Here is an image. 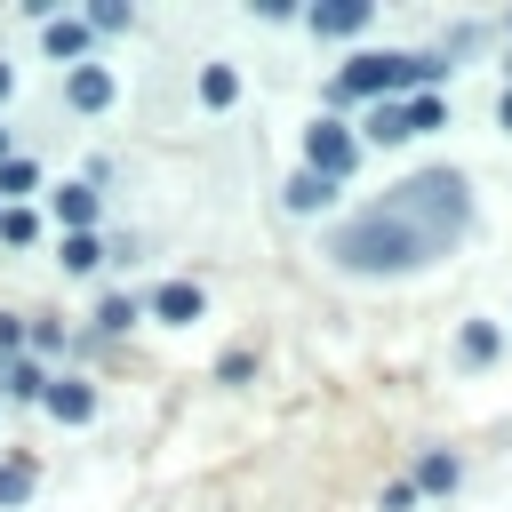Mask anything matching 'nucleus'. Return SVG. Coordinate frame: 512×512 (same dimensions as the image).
Here are the masks:
<instances>
[{"mask_svg": "<svg viewBox=\"0 0 512 512\" xmlns=\"http://www.w3.org/2000/svg\"><path fill=\"white\" fill-rule=\"evenodd\" d=\"M456 480H464V464L432 448V456H416V480H408V488H432V496H456Z\"/></svg>", "mask_w": 512, "mask_h": 512, "instance_id": "obj_17", "label": "nucleus"}, {"mask_svg": "<svg viewBox=\"0 0 512 512\" xmlns=\"http://www.w3.org/2000/svg\"><path fill=\"white\" fill-rule=\"evenodd\" d=\"M40 408H48L56 424H88V416H96V384H88V376H48Z\"/></svg>", "mask_w": 512, "mask_h": 512, "instance_id": "obj_8", "label": "nucleus"}, {"mask_svg": "<svg viewBox=\"0 0 512 512\" xmlns=\"http://www.w3.org/2000/svg\"><path fill=\"white\" fill-rule=\"evenodd\" d=\"M200 104H208V112L240 104V72H232V64H200Z\"/></svg>", "mask_w": 512, "mask_h": 512, "instance_id": "obj_18", "label": "nucleus"}, {"mask_svg": "<svg viewBox=\"0 0 512 512\" xmlns=\"http://www.w3.org/2000/svg\"><path fill=\"white\" fill-rule=\"evenodd\" d=\"M144 320H160V328H192V320H208V288H200V280H160V288L144 296Z\"/></svg>", "mask_w": 512, "mask_h": 512, "instance_id": "obj_5", "label": "nucleus"}, {"mask_svg": "<svg viewBox=\"0 0 512 512\" xmlns=\"http://www.w3.org/2000/svg\"><path fill=\"white\" fill-rule=\"evenodd\" d=\"M48 216H56V232H96L104 192L96 184H48Z\"/></svg>", "mask_w": 512, "mask_h": 512, "instance_id": "obj_6", "label": "nucleus"}, {"mask_svg": "<svg viewBox=\"0 0 512 512\" xmlns=\"http://www.w3.org/2000/svg\"><path fill=\"white\" fill-rule=\"evenodd\" d=\"M24 352V312H0V360Z\"/></svg>", "mask_w": 512, "mask_h": 512, "instance_id": "obj_23", "label": "nucleus"}, {"mask_svg": "<svg viewBox=\"0 0 512 512\" xmlns=\"http://www.w3.org/2000/svg\"><path fill=\"white\" fill-rule=\"evenodd\" d=\"M40 48L72 72V64H88V24L80 16H40Z\"/></svg>", "mask_w": 512, "mask_h": 512, "instance_id": "obj_9", "label": "nucleus"}, {"mask_svg": "<svg viewBox=\"0 0 512 512\" xmlns=\"http://www.w3.org/2000/svg\"><path fill=\"white\" fill-rule=\"evenodd\" d=\"M40 392H48V368H40L32 352L0 360V408H8V400H40Z\"/></svg>", "mask_w": 512, "mask_h": 512, "instance_id": "obj_13", "label": "nucleus"}, {"mask_svg": "<svg viewBox=\"0 0 512 512\" xmlns=\"http://www.w3.org/2000/svg\"><path fill=\"white\" fill-rule=\"evenodd\" d=\"M40 192V160H24V152H8L0 160V208H24Z\"/></svg>", "mask_w": 512, "mask_h": 512, "instance_id": "obj_16", "label": "nucleus"}, {"mask_svg": "<svg viewBox=\"0 0 512 512\" xmlns=\"http://www.w3.org/2000/svg\"><path fill=\"white\" fill-rule=\"evenodd\" d=\"M448 72V56L432 48H384V56H352L328 80V104H392V96H432Z\"/></svg>", "mask_w": 512, "mask_h": 512, "instance_id": "obj_2", "label": "nucleus"}, {"mask_svg": "<svg viewBox=\"0 0 512 512\" xmlns=\"http://www.w3.org/2000/svg\"><path fill=\"white\" fill-rule=\"evenodd\" d=\"M80 24H88V32H128V24H136V8H120V0H96Z\"/></svg>", "mask_w": 512, "mask_h": 512, "instance_id": "obj_20", "label": "nucleus"}, {"mask_svg": "<svg viewBox=\"0 0 512 512\" xmlns=\"http://www.w3.org/2000/svg\"><path fill=\"white\" fill-rule=\"evenodd\" d=\"M296 152H304V168L312 176H328V184H344L352 168H360V136L336 120V112H320V120H304V136H296Z\"/></svg>", "mask_w": 512, "mask_h": 512, "instance_id": "obj_4", "label": "nucleus"}, {"mask_svg": "<svg viewBox=\"0 0 512 512\" xmlns=\"http://www.w3.org/2000/svg\"><path fill=\"white\" fill-rule=\"evenodd\" d=\"M336 192H344V184H328V176L296 168V176H288V216H328V208H336Z\"/></svg>", "mask_w": 512, "mask_h": 512, "instance_id": "obj_11", "label": "nucleus"}, {"mask_svg": "<svg viewBox=\"0 0 512 512\" xmlns=\"http://www.w3.org/2000/svg\"><path fill=\"white\" fill-rule=\"evenodd\" d=\"M32 496V464H0V504H24Z\"/></svg>", "mask_w": 512, "mask_h": 512, "instance_id": "obj_22", "label": "nucleus"}, {"mask_svg": "<svg viewBox=\"0 0 512 512\" xmlns=\"http://www.w3.org/2000/svg\"><path fill=\"white\" fill-rule=\"evenodd\" d=\"M448 120V96L432 88V96H392V104H368V120L352 128L360 144H408V136H424V128H440Z\"/></svg>", "mask_w": 512, "mask_h": 512, "instance_id": "obj_3", "label": "nucleus"}, {"mask_svg": "<svg viewBox=\"0 0 512 512\" xmlns=\"http://www.w3.org/2000/svg\"><path fill=\"white\" fill-rule=\"evenodd\" d=\"M472 224V184L456 168H424L408 184H392L384 200H368L352 224H336L328 256L344 272H424L432 256H448Z\"/></svg>", "mask_w": 512, "mask_h": 512, "instance_id": "obj_1", "label": "nucleus"}, {"mask_svg": "<svg viewBox=\"0 0 512 512\" xmlns=\"http://www.w3.org/2000/svg\"><path fill=\"white\" fill-rule=\"evenodd\" d=\"M504 32H512V16H504Z\"/></svg>", "mask_w": 512, "mask_h": 512, "instance_id": "obj_27", "label": "nucleus"}, {"mask_svg": "<svg viewBox=\"0 0 512 512\" xmlns=\"http://www.w3.org/2000/svg\"><path fill=\"white\" fill-rule=\"evenodd\" d=\"M112 96H120L112 64H72V72H64V104H72V112H112Z\"/></svg>", "mask_w": 512, "mask_h": 512, "instance_id": "obj_7", "label": "nucleus"}, {"mask_svg": "<svg viewBox=\"0 0 512 512\" xmlns=\"http://www.w3.org/2000/svg\"><path fill=\"white\" fill-rule=\"evenodd\" d=\"M0 248H40V216L32 208H0Z\"/></svg>", "mask_w": 512, "mask_h": 512, "instance_id": "obj_19", "label": "nucleus"}, {"mask_svg": "<svg viewBox=\"0 0 512 512\" xmlns=\"http://www.w3.org/2000/svg\"><path fill=\"white\" fill-rule=\"evenodd\" d=\"M496 352H504V328H496V320H464V328H456V360H464V368H488Z\"/></svg>", "mask_w": 512, "mask_h": 512, "instance_id": "obj_14", "label": "nucleus"}, {"mask_svg": "<svg viewBox=\"0 0 512 512\" xmlns=\"http://www.w3.org/2000/svg\"><path fill=\"white\" fill-rule=\"evenodd\" d=\"M8 96H16V64H0V104H8Z\"/></svg>", "mask_w": 512, "mask_h": 512, "instance_id": "obj_25", "label": "nucleus"}, {"mask_svg": "<svg viewBox=\"0 0 512 512\" xmlns=\"http://www.w3.org/2000/svg\"><path fill=\"white\" fill-rule=\"evenodd\" d=\"M144 320V296H128V288H112V296H96V336H128Z\"/></svg>", "mask_w": 512, "mask_h": 512, "instance_id": "obj_15", "label": "nucleus"}, {"mask_svg": "<svg viewBox=\"0 0 512 512\" xmlns=\"http://www.w3.org/2000/svg\"><path fill=\"white\" fill-rule=\"evenodd\" d=\"M104 256H112V248H104L96 232H56V264H64L72 280H88V272H104Z\"/></svg>", "mask_w": 512, "mask_h": 512, "instance_id": "obj_12", "label": "nucleus"}, {"mask_svg": "<svg viewBox=\"0 0 512 512\" xmlns=\"http://www.w3.org/2000/svg\"><path fill=\"white\" fill-rule=\"evenodd\" d=\"M8 152H16V144H8V128H0V160H8Z\"/></svg>", "mask_w": 512, "mask_h": 512, "instance_id": "obj_26", "label": "nucleus"}, {"mask_svg": "<svg viewBox=\"0 0 512 512\" xmlns=\"http://www.w3.org/2000/svg\"><path fill=\"white\" fill-rule=\"evenodd\" d=\"M496 128H504V136H512V88H504V96H496Z\"/></svg>", "mask_w": 512, "mask_h": 512, "instance_id": "obj_24", "label": "nucleus"}, {"mask_svg": "<svg viewBox=\"0 0 512 512\" xmlns=\"http://www.w3.org/2000/svg\"><path fill=\"white\" fill-rule=\"evenodd\" d=\"M304 24H312L320 40H352V32H368V24H376V8H360V0H336V8H312Z\"/></svg>", "mask_w": 512, "mask_h": 512, "instance_id": "obj_10", "label": "nucleus"}, {"mask_svg": "<svg viewBox=\"0 0 512 512\" xmlns=\"http://www.w3.org/2000/svg\"><path fill=\"white\" fill-rule=\"evenodd\" d=\"M248 376H256V352H248V344H232V352L216 360V384H248Z\"/></svg>", "mask_w": 512, "mask_h": 512, "instance_id": "obj_21", "label": "nucleus"}]
</instances>
